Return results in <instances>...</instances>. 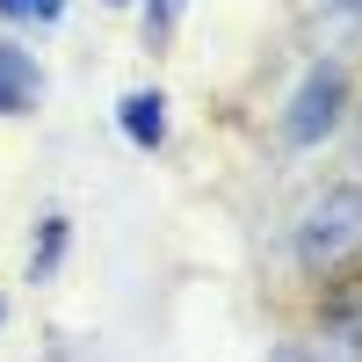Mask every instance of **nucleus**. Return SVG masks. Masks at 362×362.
Returning <instances> with one entry per match:
<instances>
[{
	"mask_svg": "<svg viewBox=\"0 0 362 362\" xmlns=\"http://www.w3.org/2000/svg\"><path fill=\"white\" fill-rule=\"evenodd\" d=\"M355 247H362V181H341V189H326L305 210V225H297V261H305L312 276H326V268H341Z\"/></svg>",
	"mask_w": 362,
	"mask_h": 362,
	"instance_id": "f257e3e1",
	"label": "nucleus"
},
{
	"mask_svg": "<svg viewBox=\"0 0 362 362\" xmlns=\"http://www.w3.org/2000/svg\"><path fill=\"white\" fill-rule=\"evenodd\" d=\"M341 109H348V73L341 66H312L305 80H297V95L283 109V138L305 153V145H326V131L341 124Z\"/></svg>",
	"mask_w": 362,
	"mask_h": 362,
	"instance_id": "f03ea898",
	"label": "nucleus"
},
{
	"mask_svg": "<svg viewBox=\"0 0 362 362\" xmlns=\"http://www.w3.org/2000/svg\"><path fill=\"white\" fill-rule=\"evenodd\" d=\"M116 124H124V138L138 145V153L167 145V95H160V87H131V95L116 102Z\"/></svg>",
	"mask_w": 362,
	"mask_h": 362,
	"instance_id": "7ed1b4c3",
	"label": "nucleus"
},
{
	"mask_svg": "<svg viewBox=\"0 0 362 362\" xmlns=\"http://www.w3.org/2000/svg\"><path fill=\"white\" fill-rule=\"evenodd\" d=\"M29 102H37V58L0 44V116H22Z\"/></svg>",
	"mask_w": 362,
	"mask_h": 362,
	"instance_id": "20e7f679",
	"label": "nucleus"
},
{
	"mask_svg": "<svg viewBox=\"0 0 362 362\" xmlns=\"http://www.w3.org/2000/svg\"><path fill=\"white\" fill-rule=\"evenodd\" d=\"M66 239H73L66 218H44L37 247H29V283H51V276H58V261H66Z\"/></svg>",
	"mask_w": 362,
	"mask_h": 362,
	"instance_id": "39448f33",
	"label": "nucleus"
},
{
	"mask_svg": "<svg viewBox=\"0 0 362 362\" xmlns=\"http://www.w3.org/2000/svg\"><path fill=\"white\" fill-rule=\"evenodd\" d=\"M276 362H362V334H355V326H334L326 341H312V348H283Z\"/></svg>",
	"mask_w": 362,
	"mask_h": 362,
	"instance_id": "423d86ee",
	"label": "nucleus"
},
{
	"mask_svg": "<svg viewBox=\"0 0 362 362\" xmlns=\"http://www.w3.org/2000/svg\"><path fill=\"white\" fill-rule=\"evenodd\" d=\"M58 8H66V0H0V15H8V22H22V15H37V22H58Z\"/></svg>",
	"mask_w": 362,
	"mask_h": 362,
	"instance_id": "0eeeda50",
	"label": "nucleus"
},
{
	"mask_svg": "<svg viewBox=\"0 0 362 362\" xmlns=\"http://www.w3.org/2000/svg\"><path fill=\"white\" fill-rule=\"evenodd\" d=\"M174 15H181V0H145V37H167Z\"/></svg>",
	"mask_w": 362,
	"mask_h": 362,
	"instance_id": "6e6552de",
	"label": "nucleus"
},
{
	"mask_svg": "<svg viewBox=\"0 0 362 362\" xmlns=\"http://www.w3.org/2000/svg\"><path fill=\"white\" fill-rule=\"evenodd\" d=\"M326 8H341V15H362V0H326Z\"/></svg>",
	"mask_w": 362,
	"mask_h": 362,
	"instance_id": "1a4fd4ad",
	"label": "nucleus"
},
{
	"mask_svg": "<svg viewBox=\"0 0 362 362\" xmlns=\"http://www.w3.org/2000/svg\"><path fill=\"white\" fill-rule=\"evenodd\" d=\"M0 312H8V305H0Z\"/></svg>",
	"mask_w": 362,
	"mask_h": 362,
	"instance_id": "9d476101",
	"label": "nucleus"
}]
</instances>
